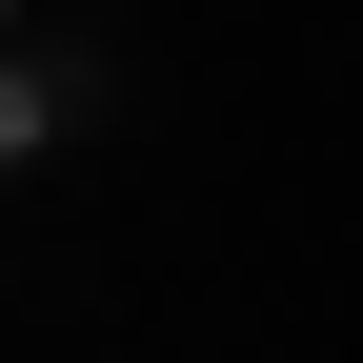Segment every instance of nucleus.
I'll use <instances>...</instances> for the list:
<instances>
[{"label": "nucleus", "mask_w": 363, "mask_h": 363, "mask_svg": "<svg viewBox=\"0 0 363 363\" xmlns=\"http://www.w3.org/2000/svg\"><path fill=\"white\" fill-rule=\"evenodd\" d=\"M61 121H81V81H61V61H0V162H40Z\"/></svg>", "instance_id": "nucleus-1"}]
</instances>
